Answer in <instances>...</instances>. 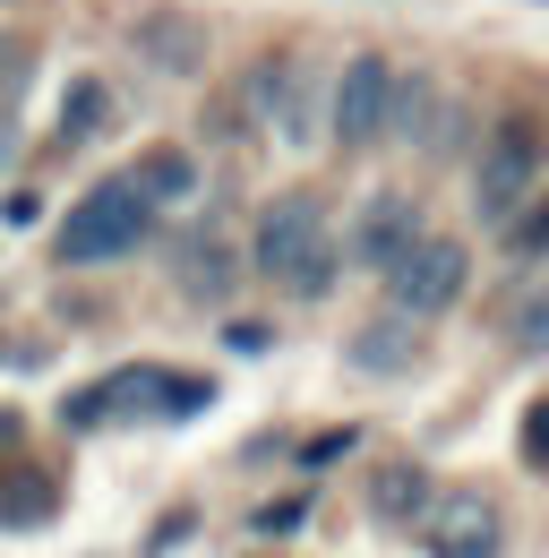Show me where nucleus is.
Returning a JSON list of instances; mask_svg holds the SVG:
<instances>
[{"instance_id":"1","label":"nucleus","mask_w":549,"mask_h":558,"mask_svg":"<svg viewBox=\"0 0 549 558\" xmlns=\"http://www.w3.org/2000/svg\"><path fill=\"white\" fill-rule=\"evenodd\" d=\"M258 267H267V283L301 292V301H318V292L335 283L327 207H318V198H274V207L258 215Z\"/></svg>"},{"instance_id":"2","label":"nucleus","mask_w":549,"mask_h":558,"mask_svg":"<svg viewBox=\"0 0 549 558\" xmlns=\"http://www.w3.org/2000/svg\"><path fill=\"white\" fill-rule=\"evenodd\" d=\"M146 215H155V198H137V181H95L61 223V267H103V258L137 250Z\"/></svg>"},{"instance_id":"3","label":"nucleus","mask_w":549,"mask_h":558,"mask_svg":"<svg viewBox=\"0 0 549 558\" xmlns=\"http://www.w3.org/2000/svg\"><path fill=\"white\" fill-rule=\"evenodd\" d=\"M198 404H206V378H172V369H121V378H103V387L69 396L61 421H69V429H95L103 413H163V421H181V413H198Z\"/></svg>"},{"instance_id":"4","label":"nucleus","mask_w":549,"mask_h":558,"mask_svg":"<svg viewBox=\"0 0 549 558\" xmlns=\"http://www.w3.org/2000/svg\"><path fill=\"white\" fill-rule=\"evenodd\" d=\"M533 181H541V121H533V112H515V121H498V138L480 146L473 207L480 215H515Z\"/></svg>"},{"instance_id":"5","label":"nucleus","mask_w":549,"mask_h":558,"mask_svg":"<svg viewBox=\"0 0 549 558\" xmlns=\"http://www.w3.org/2000/svg\"><path fill=\"white\" fill-rule=\"evenodd\" d=\"M387 292H395V310H404V318H438V310L464 292V250H455V241L412 232L404 250L387 258Z\"/></svg>"},{"instance_id":"6","label":"nucleus","mask_w":549,"mask_h":558,"mask_svg":"<svg viewBox=\"0 0 549 558\" xmlns=\"http://www.w3.org/2000/svg\"><path fill=\"white\" fill-rule=\"evenodd\" d=\"M387 95H395V70L378 61V52H361V61H343V77L327 86V130L343 146H369L387 130Z\"/></svg>"},{"instance_id":"7","label":"nucleus","mask_w":549,"mask_h":558,"mask_svg":"<svg viewBox=\"0 0 549 558\" xmlns=\"http://www.w3.org/2000/svg\"><path fill=\"white\" fill-rule=\"evenodd\" d=\"M429 558H498V507L480 489L429 498Z\"/></svg>"},{"instance_id":"8","label":"nucleus","mask_w":549,"mask_h":558,"mask_svg":"<svg viewBox=\"0 0 549 558\" xmlns=\"http://www.w3.org/2000/svg\"><path fill=\"white\" fill-rule=\"evenodd\" d=\"M137 52H146L163 77H198L206 70V35L181 17V9H155V17L137 26Z\"/></svg>"},{"instance_id":"9","label":"nucleus","mask_w":549,"mask_h":558,"mask_svg":"<svg viewBox=\"0 0 549 558\" xmlns=\"http://www.w3.org/2000/svg\"><path fill=\"white\" fill-rule=\"evenodd\" d=\"M412 361H420V336H412V318H404V310L352 336V369H369V378H404Z\"/></svg>"},{"instance_id":"10","label":"nucleus","mask_w":549,"mask_h":558,"mask_svg":"<svg viewBox=\"0 0 549 558\" xmlns=\"http://www.w3.org/2000/svg\"><path fill=\"white\" fill-rule=\"evenodd\" d=\"M412 232H420V223H412V198H369L361 232H352V258H361V267H387Z\"/></svg>"},{"instance_id":"11","label":"nucleus","mask_w":549,"mask_h":558,"mask_svg":"<svg viewBox=\"0 0 549 558\" xmlns=\"http://www.w3.org/2000/svg\"><path fill=\"white\" fill-rule=\"evenodd\" d=\"M52 507H61V498H52V473H35V464L0 473V524L26 533V524H52Z\"/></svg>"},{"instance_id":"12","label":"nucleus","mask_w":549,"mask_h":558,"mask_svg":"<svg viewBox=\"0 0 549 558\" xmlns=\"http://www.w3.org/2000/svg\"><path fill=\"white\" fill-rule=\"evenodd\" d=\"M369 507H378L387 524H404V515H420V507H429V482H420L412 464H387V473H378V489H369Z\"/></svg>"},{"instance_id":"13","label":"nucleus","mask_w":549,"mask_h":558,"mask_svg":"<svg viewBox=\"0 0 549 558\" xmlns=\"http://www.w3.org/2000/svg\"><path fill=\"white\" fill-rule=\"evenodd\" d=\"M190 181H198L190 155H155V163L137 172V198H190Z\"/></svg>"},{"instance_id":"14","label":"nucleus","mask_w":549,"mask_h":558,"mask_svg":"<svg viewBox=\"0 0 549 558\" xmlns=\"http://www.w3.org/2000/svg\"><path fill=\"white\" fill-rule=\"evenodd\" d=\"M181 276H190V292H223V276H232V258H223V250L206 241V250H190V258H181Z\"/></svg>"},{"instance_id":"15","label":"nucleus","mask_w":549,"mask_h":558,"mask_svg":"<svg viewBox=\"0 0 549 558\" xmlns=\"http://www.w3.org/2000/svg\"><path fill=\"white\" fill-rule=\"evenodd\" d=\"M515 344H524V352H549V283L515 310Z\"/></svg>"},{"instance_id":"16","label":"nucleus","mask_w":549,"mask_h":558,"mask_svg":"<svg viewBox=\"0 0 549 558\" xmlns=\"http://www.w3.org/2000/svg\"><path fill=\"white\" fill-rule=\"evenodd\" d=\"M95 121H103V86H77V95L61 104V138H86Z\"/></svg>"},{"instance_id":"17","label":"nucleus","mask_w":549,"mask_h":558,"mask_svg":"<svg viewBox=\"0 0 549 558\" xmlns=\"http://www.w3.org/2000/svg\"><path fill=\"white\" fill-rule=\"evenodd\" d=\"M524 464H533V473H549V396L524 413Z\"/></svg>"},{"instance_id":"18","label":"nucleus","mask_w":549,"mask_h":558,"mask_svg":"<svg viewBox=\"0 0 549 558\" xmlns=\"http://www.w3.org/2000/svg\"><path fill=\"white\" fill-rule=\"evenodd\" d=\"M515 250H524V258H541V250H549V198L524 215V223H515Z\"/></svg>"},{"instance_id":"19","label":"nucleus","mask_w":549,"mask_h":558,"mask_svg":"<svg viewBox=\"0 0 549 558\" xmlns=\"http://www.w3.org/2000/svg\"><path fill=\"white\" fill-rule=\"evenodd\" d=\"M17 70H26V44H17V35H9V44H0V104H9V95H17Z\"/></svg>"},{"instance_id":"20","label":"nucleus","mask_w":549,"mask_h":558,"mask_svg":"<svg viewBox=\"0 0 549 558\" xmlns=\"http://www.w3.org/2000/svg\"><path fill=\"white\" fill-rule=\"evenodd\" d=\"M301 524V498H283V507H258V533H292Z\"/></svg>"},{"instance_id":"21","label":"nucleus","mask_w":549,"mask_h":558,"mask_svg":"<svg viewBox=\"0 0 549 558\" xmlns=\"http://www.w3.org/2000/svg\"><path fill=\"white\" fill-rule=\"evenodd\" d=\"M343 447H352V429H327V438H309V464H335Z\"/></svg>"},{"instance_id":"22","label":"nucleus","mask_w":549,"mask_h":558,"mask_svg":"<svg viewBox=\"0 0 549 558\" xmlns=\"http://www.w3.org/2000/svg\"><path fill=\"white\" fill-rule=\"evenodd\" d=\"M9 447H17V413H0V456H9Z\"/></svg>"},{"instance_id":"23","label":"nucleus","mask_w":549,"mask_h":558,"mask_svg":"<svg viewBox=\"0 0 549 558\" xmlns=\"http://www.w3.org/2000/svg\"><path fill=\"white\" fill-rule=\"evenodd\" d=\"M541 9H549V0H541Z\"/></svg>"}]
</instances>
